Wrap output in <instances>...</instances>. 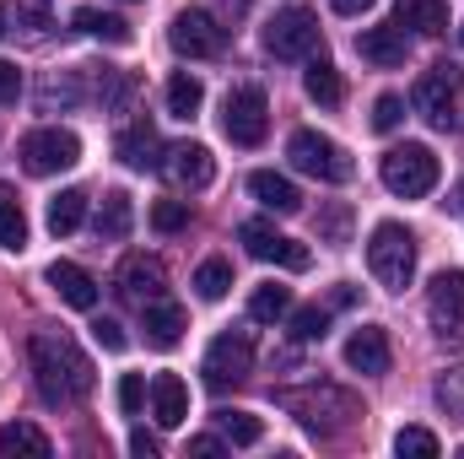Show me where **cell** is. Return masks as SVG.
Masks as SVG:
<instances>
[{"label": "cell", "instance_id": "1", "mask_svg": "<svg viewBox=\"0 0 464 459\" xmlns=\"http://www.w3.org/2000/svg\"><path fill=\"white\" fill-rule=\"evenodd\" d=\"M27 356H33V384H38V395H44L49 405H65V400L92 395V362L76 351L71 336L38 330L33 346H27Z\"/></svg>", "mask_w": 464, "mask_h": 459}, {"label": "cell", "instance_id": "2", "mask_svg": "<svg viewBox=\"0 0 464 459\" xmlns=\"http://www.w3.org/2000/svg\"><path fill=\"white\" fill-rule=\"evenodd\" d=\"M276 405L281 411H292L308 433H319V438H335V433H346L351 422L362 416V400L341 389V384H303V389H281L276 395Z\"/></svg>", "mask_w": 464, "mask_h": 459}, {"label": "cell", "instance_id": "3", "mask_svg": "<svg viewBox=\"0 0 464 459\" xmlns=\"http://www.w3.org/2000/svg\"><path fill=\"white\" fill-rule=\"evenodd\" d=\"M367 270H372V281L383 292H405L411 276H416V238H411V228L378 222L372 238H367Z\"/></svg>", "mask_w": 464, "mask_h": 459}, {"label": "cell", "instance_id": "4", "mask_svg": "<svg viewBox=\"0 0 464 459\" xmlns=\"http://www.w3.org/2000/svg\"><path fill=\"white\" fill-rule=\"evenodd\" d=\"M378 173H383V190H389V195L421 200V195H432V190H438V173H443V168H438L432 146L405 141V146H389V151H383Z\"/></svg>", "mask_w": 464, "mask_h": 459}, {"label": "cell", "instance_id": "5", "mask_svg": "<svg viewBox=\"0 0 464 459\" xmlns=\"http://www.w3.org/2000/svg\"><path fill=\"white\" fill-rule=\"evenodd\" d=\"M459 82L464 76H459L454 60H438L432 71H421L411 103H416V114L427 119L432 130H454V114H459Z\"/></svg>", "mask_w": 464, "mask_h": 459}, {"label": "cell", "instance_id": "6", "mask_svg": "<svg viewBox=\"0 0 464 459\" xmlns=\"http://www.w3.org/2000/svg\"><path fill=\"white\" fill-rule=\"evenodd\" d=\"M286 157H292V168H303V173H314V179H324V184H346L351 179L346 146L330 141V135H319V130H292Z\"/></svg>", "mask_w": 464, "mask_h": 459}, {"label": "cell", "instance_id": "7", "mask_svg": "<svg viewBox=\"0 0 464 459\" xmlns=\"http://www.w3.org/2000/svg\"><path fill=\"white\" fill-rule=\"evenodd\" d=\"M265 49H270L276 60H308V54L319 49V16L303 11V5L276 11V16L265 22Z\"/></svg>", "mask_w": 464, "mask_h": 459}, {"label": "cell", "instance_id": "8", "mask_svg": "<svg viewBox=\"0 0 464 459\" xmlns=\"http://www.w3.org/2000/svg\"><path fill=\"white\" fill-rule=\"evenodd\" d=\"M76 162H82V141H76L71 130L49 124V130L22 135V168H27V173H38V179L65 173V168H76Z\"/></svg>", "mask_w": 464, "mask_h": 459}, {"label": "cell", "instance_id": "9", "mask_svg": "<svg viewBox=\"0 0 464 459\" xmlns=\"http://www.w3.org/2000/svg\"><path fill=\"white\" fill-rule=\"evenodd\" d=\"M265 124H270V103L259 87H232L227 103H222V130H227L232 146H259L265 141Z\"/></svg>", "mask_w": 464, "mask_h": 459}, {"label": "cell", "instance_id": "10", "mask_svg": "<svg viewBox=\"0 0 464 459\" xmlns=\"http://www.w3.org/2000/svg\"><path fill=\"white\" fill-rule=\"evenodd\" d=\"M168 44L179 49V54H189V60H211V54H222L227 49V27L211 16V11H179L173 16V27H168Z\"/></svg>", "mask_w": 464, "mask_h": 459}, {"label": "cell", "instance_id": "11", "mask_svg": "<svg viewBox=\"0 0 464 459\" xmlns=\"http://www.w3.org/2000/svg\"><path fill=\"white\" fill-rule=\"evenodd\" d=\"M248 367H254V341H248L243 330L217 336V341L206 346V362H200V373H206V384H211V389L243 384V378H248Z\"/></svg>", "mask_w": 464, "mask_h": 459}, {"label": "cell", "instance_id": "12", "mask_svg": "<svg viewBox=\"0 0 464 459\" xmlns=\"http://www.w3.org/2000/svg\"><path fill=\"white\" fill-rule=\"evenodd\" d=\"M427 319L443 341L464 336V270H438L427 287Z\"/></svg>", "mask_w": 464, "mask_h": 459}, {"label": "cell", "instance_id": "13", "mask_svg": "<svg viewBox=\"0 0 464 459\" xmlns=\"http://www.w3.org/2000/svg\"><path fill=\"white\" fill-rule=\"evenodd\" d=\"M237 238H243V249L254 254V259H265V265H281V270H308V249L297 243V238H286V232H276L270 222H243L237 228Z\"/></svg>", "mask_w": 464, "mask_h": 459}, {"label": "cell", "instance_id": "14", "mask_svg": "<svg viewBox=\"0 0 464 459\" xmlns=\"http://www.w3.org/2000/svg\"><path fill=\"white\" fill-rule=\"evenodd\" d=\"M179 190H206L217 179V157L200 146V141H179V146H162V162H157Z\"/></svg>", "mask_w": 464, "mask_h": 459}, {"label": "cell", "instance_id": "15", "mask_svg": "<svg viewBox=\"0 0 464 459\" xmlns=\"http://www.w3.org/2000/svg\"><path fill=\"white\" fill-rule=\"evenodd\" d=\"M119 292L130 303H140V308L157 303V298H168V265L157 254H130L124 270H119Z\"/></svg>", "mask_w": 464, "mask_h": 459}, {"label": "cell", "instance_id": "16", "mask_svg": "<svg viewBox=\"0 0 464 459\" xmlns=\"http://www.w3.org/2000/svg\"><path fill=\"white\" fill-rule=\"evenodd\" d=\"M356 54H362L367 65H378V71H394V65H405L411 38H405L400 22H389V27H362V33H356Z\"/></svg>", "mask_w": 464, "mask_h": 459}, {"label": "cell", "instance_id": "17", "mask_svg": "<svg viewBox=\"0 0 464 459\" xmlns=\"http://www.w3.org/2000/svg\"><path fill=\"white\" fill-rule=\"evenodd\" d=\"M389 362H394V351H389V336H383L378 325H362V330L346 341V367L367 373V378L389 373Z\"/></svg>", "mask_w": 464, "mask_h": 459}, {"label": "cell", "instance_id": "18", "mask_svg": "<svg viewBox=\"0 0 464 459\" xmlns=\"http://www.w3.org/2000/svg\"><path fill=\"white\" fill-rule=\"evenodd\" d=\"M146 395H151V416H157V427H184V416H189V389H184L179 373H157Z\"/></svg>", "mask_w": 464, "mask_h": 459}, {"label": "cell", "instance_id": "19", "mask_svg": "<svg viewBox=\"0 0 464 459\" xmlns=\"http://www.w3.org/2000/svg\"><path fill=\"white\" fill-rule=\"evenodd\" d=\"M248 195H254L265 211H276V217H292V211H303V195H297V184H292V179H281V173H270V168H259V173L248 179Z\"/></svg>", "mask_w": 464, "mask_h": 459}, {"label": "cell", "instance_id": "20", "mask_svg": "<svg viewBox=\"0 0 464 459\" xmlns=\"http://www.w3.org/2000/svg\"><path fill=\"white\" fill-rule=\"evenodd\" d=\"M49 287H54L71 308H98V281H92L82 265H71V259H54V265H49Z\"/></svg>", "mask_w": 464, "mask_h": 459}, {"label": "cell", "instance_id": "21", "mask_svg": "<svg viewBox=\"0 0 464 459\" xmlns=\"http://www.w3.org/2000/svg\"><path fill=\"white\" fill-rule=\"evenodd\" d=\"M114 151L130 162V168H157V162H162V141H157V130H151L146 119H135V124L119 130Z\"/></svg>", "mask_w": 464, "mask_h": 459}, {"label": "cell", "instance_id": "22", "mask_svg": "<svg viewBox=\"0 0 464 459\" xmlns=\"http://www.w3.org/2000/svg\"><path fill=\"white\" fill-rule=\"evenodd\" d=\"M394 22L400 27H416L421 38H443L449 33V5L443 0H400L394 5Z\"/></svg>", "mask_w": 464, "mask_h": 459}, {"label": "cell", "instance_id": "23", "mask_svg": "<svg viewBox=\"0 0 464 459\" xmlns=\"http://www.w3.org/2000/svg\"><path fill=\"white\" fill-rule=\"evenodd\" d=\"M140 314H146V341L162 346V351H168V346H179V336H184V308H179V303L157 298V303H146Z\"/></svg>", "mask_w": 464, "mask_h": 459}, {"label": "cell", "instance_id": "24", "mask_svg": "<svg viewBox=\"0 0 464 459\" xmlns=\"http://www.w3.org/2000/svg\"><path fill=\"white\" fill-rule=\"evenodd\" d=\"M303 87H308V98H314V103H324V109H335V103L346 98V87H341V71H335V65H330L324 54H308Z\"/></svg>", "mask_w": 464, "mask_h": 459}, {"label": "cell", "instance_id": "25", "mask_svg": "<svg viewBox=\"0 0 464 459\" xmlns=\"http://www.w3.org/2000/svg\"><path fill=\"white\" fill-rule=\"evenodd\" d=\"M49 433L33 422H5L0 427V454H27V459H49Z\"/></svg>", "mask_w": 464, "mask_h": 459}, {"label": "cell", "instance_id": "26", "mask_svg": "<svg viewBox=\"0 0 464 459\" xmlns=\"http://www.w3.org/2000/svg\"><path fill=\"white\" fill-rule=\"evenodd\" d=\"M200 103H206V87H200V76H189V71H173V76H168V114H173V119H195V114H200Z\"/></svg>", "mask_w": 464, "mask_h": 459}, {"label": "cell", "instance_id": "27", "mask_svg": "<svg viewBox=\"0 0 464 459\" xmlns=\"http://www.w3.org/2000/svg\"><path fill=\"white\" fill-rule=\"evenodd\" d=\"M44 222H49V232H54V238L76 232L82 222H87V195H82V190H60V195L49 200V217H44Z\"/></svg>", "mask_w": 464, "mask_h": 459}, {"label": "cell", "instance_id": "28", "mask_svg": "<svg viewBox=\"0 0 464 459\" xmlns=\"http://www.w3.org/2000/svg\"><path fill=\"white\" fill-rule=\"evenodd\" d=\"M76 27H82L87 38H103V44H130V38H135L124 16H114V11H92V5L76 11Z\"/></svg>", "mask_w": 464, "mask_h": 459}, {"label": "cell", "instance_id": "29", "mask_svg": "<svg viewBox=\"0 0 464 459\" xmlns=\"http://www.w3.org/2000/svg\"><path fill=\"white\" fill-rule=\"evenodd\" d=\"M92 232L103 238V243H119L124 232H130V195H103V206H98V222H92Z\"/></svg>", "mask_w": 464, "mask_h": 459}, {"label": "cell", "instance_id": "30", "mask_svg": "<svg viewBox=\"0 0 464 459\" xmlns=\"http://www.w3.org/2000/svg\"><path fill=\"white\" fill-rule=\"evenodd\" d=\"M217 427H222V438L237 444V449H254V444L265 438V427H259L254 411H217Z\"/></svg>", "mask_w": 464, "mask_h": 459}, {"label": "cell", "instance_id": "31", "mask_svg": "<svg viewBox=\"0 0 464 459\" xmlns=\"http://www.w3.org/2000/svg\"><path fill=\"white\" fill-rule=\"evenodd\" d=\"M248 314H254L259 325H276V319H286V314H292V292H286V287H254Z\"/></svg>", "mask_w": 464, "mask_h": 459}, {"label": "cell", "instance_id": "32", "mask_svg": "<svg viewBox=\"0 0 464 459\" xmlns=\"http://www.w3.org/2000/svg\"><path fill=\"white\" fill-rule=\"evenodd\" d=\"M394 454L400 459H438L443 444H438V433H427V427H400V433H394Z\"/></svg>", "mask_w": 464, "mask_h": 459}, {"label": "cell", "instance_id": "33", "mask_svg": "<svg viewBox=\"0 0 464 459\" xmlns=\"http://www.w3.org/2000/svg\"><path fill=\"white\" fill-rule=\"evenodd\" d=\"M227 287H232V265H227V259H206V265L195 270V292H200L206 303H222V298H227Z\"/></svg>", "mask_w": 464, "mask_h": 459}, {"label": "cell", "instance_id": "34", "mask_svg": "<svg viewBox=\"0 0 464 459\" xmlns=\"http://www.w3.org/2000/svg\"><path fill=\"white\" fill-rule=\"evenodd\" d=\"M0 243L5 249H22L27 243V217H22V206H16L11 190H0Z\"/></svg>", "mask_w": 464, "mask_h": 459}, {"label": "cell", "instance_id": "35", "mask_svg": "<svg viewBox=\"0 0 464 459\" xmlns=\"http://www.w3.org/2000/svg\"><path fill=\"white\" fill-rule=\"evenodd\" d=\"M292 336H297V341H324V336H330V308H319V303L297 308V314H292Z\"/></svg>", "mask_w": 464, "mask_h": 459}, {"label": "cell", "instance_id": "36", "mask_svg": "<svg viewBox=\"0 0 464 459\" xmlns=\"http://www.w3.org/2000/svg\"><path fill=\"white\" fill-rule=\"evenodd\" d=\"M432 395H438V405H443L454 422H464V367H449V373L438 378V389H432Z\"/></svg>", "mask_w": 464, "mask_h": 459}, {"label": "cell", "instance_id": "37", "mask_svg": "<svg viewBox=\"0 0 464 459\" xmlns=\"http://www.w3.org/2000/svg\"><path fill=\"white\" fill-rule=\"evenodd\" d=\"M151 228L157 232H184L189 228V200H157V206H151Z\"/></svg>", "mask_w": 464, "mask_h": 459}, {"label": "cell", "instance_id": "38", "mask_svg": "<svg viewBox=\"0 0 464 459\" xmlns=\"http://www.w3.org/2000/svg\"><path fill=\"white\" fill-rule=\"evenodd\" d=\"M140 405H146V384H140V373H124L119 378V411L124 416H140Z\"/></svg>", "mask_w": 464, "mask_h": 459}, {"label": "cell", "instance_id": "39", "mask_svg": "<svg viewBox=\"0 0 464 459\" xmlns=\"http://www.w3.org/2000/svg\"><path fill=\"white\" fill-rule=\"evenodd\" d=\"M405 119V98H394V93H383L378 103H372V130H394Z\"/></svg>", "mask_w": 464, "mask_h": 459}, {"label": "cell", "instance_id": "40", "mask_svg": "<svg viewBox=\"0 0 464 459\" xmlns=\"http://www.w3.org/2000/svg\"><path fill=\"white\" fill-rule=\"evenodd\" d=\"M92 341L103 346V351H124L130 336H124V325H119V319H92Z\"/></svg>", "mask_w": 464, "mask_h": 459}, {"label": "cell", "instance_id": "41", "mask_svg": "<svg viewBox=\"0 0 464 459\" xmlns=\"http://www.w3.org/2000/svg\"><path fill=\"white\" fill-rule=\"evenodd\" d=\"M22 98V71L11 60H0V103H16Z\"/></svg>", "mask_w": 464, "mask_h": 459}, {"label": "cell", "instance_id": "42", "mask_svg": "<svg viewBox=\"0 0 464 459\" xmlns=\"http://www.w3.org/2000/svg\"><path fill=\"white\" fill-rule=\"evenodd\" d=\"M16 22H22L27 38H44V27H49V16H44L38 5H16Z\"/></svg>", "mask_w": 464, "mask_h": 459}, {"label": "cell", "instance_id": "43", "mask_svg": "<svg viewBox=\"0 0 464 459\" xmlns=\"http://www.w3.org/2000/svg\"><path fill=\"white\" fill-rule=\"evenodd\" d=\"M189 454H200V459L222 454V438H189Z\"/></svg>", "mask_w": 464, "mask_h": 459}, {"label": "cell", "instance_id": "44", "mask_svg": "<svg viewBox=\"0 0 464 459\" xmlns=\"http://www.w3.org/2000/svg\"><path fill=\"white\" fill-rule=\"evenodd\" d=\"M130 449H135V454H157V438H151V433H130Z\"/></svg>", "mask_w": 464, "mask_h": 459}, {"label": "cell", "instance_id": "45", "mask_svg": "<svg viewBox=\"0 0 464 459\" xmlns=\"http://www.w3.org/2000/svg\"><path fill=\"white\" fill-rule=\"evenodd\" d=\"M330 5H335V11H341V16H362V11H367V5H372V0H330Z\"/></svg>", "mask_w": 464, "mask_h": 459}, {"label": "cell", "instance_id": "46", "mask_svg": "<svg viewBox=\"0 0 464 459\" xmlns=\"http://www.w3.org/2000/svg\"><path fill=\"white\" fill-rule=\"evenodd\" d=\"M346 228V211H330V217H324V232H330V238H335V232Z\"/></svg>", "mask_w": 464, "mask_h": 459}, {"label": "cell", "instance_id": "47", "mask_svg": "<svg viewBox=\"0 0 464 459\" xmlns=\"http://www.w3.org/2000/svg\"><path fill=\"white\" fill-rule=\"evenodd\" d=\"M5 22H11V16H5V5H0V38H5Z\"/></svg>", "mask_w": 464, "mask_h": 459}, {"label": "cell", "instance_id": "48", "mask_svg": "<svg viewBox=\"0 0 464 459\" xmlns=\"http://www.w3.org/2000/svg\"><path fill=\"white\" fill-rule=\"evenodd\" d=\"M459 459H464V444H459Z\"/></svg>", "mask_w": 464, "mask_h": 459}, {"label": "cell", "instance_id": "49", "mask_svg": "<svg viewBox=\"0 0 464 459\" xmlns=\"http://www.w3.org/2000/svg\"><path fill=\"white\" fill-rule=\"evenodd\" d=\"M459 38H464V27H459Z\"/></svg>", "mask_w": 464, "mask_h": 459}, {"label": "cell", "instance_id": "50", "mask_svg": "<svg viewBox=\"0 0 464 459\" xmlns=\"http://www.w3.org/2000/svg\"><path fill=\"white\" fill-rule=\"evenodd\" d=\"M459 195H464V190H459Z\"/></svg>", "mask_w": 464, "mask_h": 459}]
</instances>
